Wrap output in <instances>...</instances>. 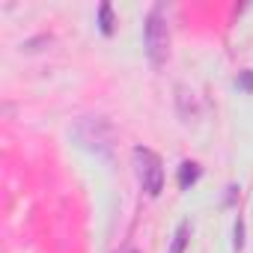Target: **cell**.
<instances>
[{"label": "cell", "instance_id": "obj_1", "mask_svg": "<svg viewBox=\"0 0 253 253\" xmlns=\"http://www.w3.org/2000/svg\"><path fill=\"white\" fill-rule=\"evenodd\" d=\"M143 39H146V57L155 69H161L167 63V54H170V33H167V12L164 6H152L149 18H146V27H143Z\"/></svg>", "mask_w": 253, "mask_h": 253}, {"label": "cell", "instance_id": "obj_2", "mask_svg": "<svg viewBox=\"0 0 253 253\" xmlns=\"http://www.w3.org/2000/svg\"><path fill=\"white\" fill-rule=\"evenodd\" d=\"M134 164H137V176L143 182V191L149 197H158L164 191V164H161V158L152 149L137 146L134 149Z\"/></svg>", "mask_w": 253, "mask_h": 253}, {"label": "cell", "instance_id": "obj_3", "mask_svg": "<svg viewBox=\"0 0 253 253\" xmlns=\"http://www.w3.org/2000/svg\"><path fill=\"white\" fill-rule=\"evenodd\" d=\"M176 104H179V116H182L185 122H191V119L197 116V98H194L191 89L179 86V89H176Z\"/></svg>", "mask_w": 253, "mask_h": 253}, {"label": "cell", "instance_id": "obj_4", "mask_svg": "<svg viewBox=\"0 0 253 253\" xmlns=\"http://www.w3.org/2000/svg\"><path fill=\"white\" fill-rule=\"evenodd\" d=\"M188 241H191V220H182V223L176 226V232H173V241H170V253H185Z\"/></svg>", "mask_w": 253, "mask_h": 253}, {"label": "cell", "instance_id": "obj_5", "mask_svg": "<svg viewBox=\"0 0 253 253\" xmlns=\"http://www.w3.org/2000/svg\"><path fill=\"white\" fill-rule=\"evenodd\" d=\"M197 179H200V164L185 161V164L179 167V188H182V191H191V185H197Z\"/></svg>", "mask_w": 253, "mask_h": 253}, {"label": "cell", "instance_id": "obj_6", "mask_svg": "<svg viewBox=\"0 0 253 253\" xmlns=\"http://www.w3.org/2000/svg\"><path fill=\"white\" fill-rule=\"evenodd\" d=\"M98 30H101L104 36H113V30H116L113 6H110V3H101V6H98Z\"/></svg>", "mask_w": 253, "mask_h": 253}, {"label": "cell", "instance_id": "obj_7", "mask_svg": "<svg viewBox=\"0 0 253 253\" xmlns=\"http://www.w3.org/2000/svg\"><path fill=\"white\" fill-rule=\"evenodd\" d=\"M232 250H235V253L244 250V220H241V217H238L235 226H232Z\"/></svg>", "mask_w": 253, "mask_h": 253}, {"label": "cell", "instance_id": "obj_8", "mask_svg": "<svg viewBox=\"0 0 253 253\" xmlns=\"http://www.w3.org/2000/svg\"><path fill=\"white\" fill-rule=\"evenodd\" d=\"M235 86H238L241 92H253V72H250V69L241 72V75L235 78Z\"/></svg>", "mask_w": 253, "mask_h": 253}, {"label": "cell", "instance_id": "obj_9", "mask_svg": "<svg viewBox=\"0 0 253 253\" xmlns=\"http://www.w3.org/2000/svg\"><path fill=\"white\" fill-rule=\"evenodd\" d=\"M235 194H238V188L232 185V188H229V194H226V206H232V203H235Z\"/></svg>", "mask_w": 253, "mask_h": 253}, {"label": "cell", "instance_id": "obj_10", "mask_svg": "<svg viewBox=\"0 0 253 253\" xmlns=\"http://www.w3.org/2000/svg\"><path fill=\"white\" fill-rule=\"evenodd\" d=\"M122 253H137V250H131V247H128V250H122Z\"/></svg>", "mask_w": 253, "mask_h": 253}]
</instances>
